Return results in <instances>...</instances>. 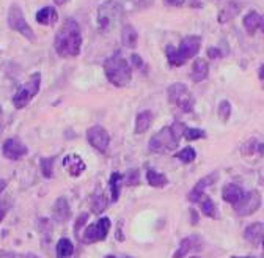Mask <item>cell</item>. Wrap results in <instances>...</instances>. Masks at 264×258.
Segmentation results:
<instances>
[{
    "label": "cell",
    "mask_w": 264,
    "mask_h": 258,
    "mask_svg": "<svg viewBox=\"0 0 264 258\" xmlns=\"http://www.w3.org/2000/svg\"><path fill=\"white\" fill-rule=\"evenodd\" d=\"M259 30L264 33V16H261V21H259Z\"/></svg>",
    "instance_id": "f6af8a7d"
},
{
    "label": "cell",
    "mask_w": 264,
    "mask_h": 258,
    "mask_svg": "<svg viewBox=\"0 0 264 258\" xmlns=\"http://www.w3.org/2000/svg\"><path fill=\"white\" fill-rule=\"evenodd\" d=\"M259 79L261 80H264V63L261 65V68H259Z\"/></svg>",
    "instance_id": "ee69618b"
},
{
    "label": "cell",
    "mask_w": 264,
    "mask_h": 258,
    "mask_svg": "<svg viewBox=\"0 0 264 258\" xmlns=\"http://www.w3.org/2000/svg\"><path fill=\"white\" fill-rule=\"evenodd\" d=\"M261 206V194L258 191H248L244 198L237 205H234V211L239 216H250Z\"/></svg>",
    "instance_id": "8fae6325"
},
{
    "label": "cell",
    "mask_w": 264,
    "mask_h": 258,
    "mask_svg": "<svg viewBox=\"0 0 264 258\" xmlns=\"http://www.w3.org/2000/svg\"><path fill=\"white\" fill-rule=\"evenodd\" d=\"M8 209H10V203H8L7 200L0 202V222H2V220L5 219V216H7V213H8Z\"/></svg>",
    "instance_id": "8d00e7d4"
},
{
    "label": "cell",
    "mask_w": 264,
    "mask_h": 258,
    "mask_svg": "<svg viewBox=\"0 0 264 258\" xmlns=\"http://www.w3.org/2000/svg\"><path fill=\"white\" fill-rule=\"evenodd\" d=\"M124 258H132V256H124Z\"/></svg>",
    "instance_id": "816d5d0a"
},
{
    "label": "cell",
    "mask_w": 264,
    "mask_h": 258,
    "mask_svg": "<svg viewBox=\"0 0 264 258\" xmlns=\"http://www.w3.org/2000/svg\"><path fill=\"white\" fill-rule=\"evenodd\" d=\"M54 48H55V52L63 58L77 57L80 54L82 33H80V27L77 24V21L66 19L63 22L62 27L58 29L55 35Z\"/></svg>",
    "instance_id": "6da1fadb"
},
{
    "label": "cell",
    "mask_w": 264,
    "mask_h": 258,
    "mask_svg": "<svg viewBox=\"0 0 264 258\" xmlns=\"http://www.w3.org/2000/svg\"><path fill=\"white\" fill-rule=\"evenodd\" d=\"M8 26L11 30H15L18 33H21L24 38H27L29 41L35 43L37 41V37L32 30V27L27 24L26 16H24V11L19 5L13 4L8 10Z\"/></svg>",
    "instance_id": "ba28073f"
},
{
    "label": "cell",
    "mask_w": 264,
    "mask_h": 258,
    "mask_svg": "<svg viewBox=\"0 0 264 258\" xmlns=\"http://www.w3.org/2000/svg\"><path fill=\"white\" fill-rule=\"evenodd\" d=\"M121 180H123V175L113 172L112 177L109 180V186H110V192H112V202H118L119 198V192H121Z\"/></svg>",
    "instance_id": "d4e9b609"
},
{
    "label": "cell",
    "mask_w": 264,
    "mask_h": 258,
    "mask_svg": "<svg viewBox=\"0 0 264 258\" xmlns=\"http://www.w3.org/2000/svg\"><path fill=\"white\" fill-rule=\"evenodd\" d=\"M206 54H208L209 58H219V57H222V52L219 49H215V48H209Z\"/></svg>",
    "instance_id": "f35d334b"
},
{
    "label": "cell",
    "mask_w": 264,
    "mask_h": 258,
    "mask_svg": "<svg viewBox=\"0 0 264 258\" xmlns=\"http://www.w3.org/2000/svg\"><path fill=\"white\" fill-rule=\"evenodd\" d=\"M198 203H200V208L203 211V214H205L206 217H211V219L217 217V213H215V205H214V202L211 200L209 197L203 195V198H201Z\"/></svg>",
    "instance_id": "83f0119b"
},
{
    "label": "cell",
    "mask_w": 264,
    "mask_h": 258,
    "mask_svg": "<svg viewBox=\"0 0 264 258\" xmlns=\"http://www.w3.org/2000/svg\"><path fill=\"white\" fill-rule=\"evenodd\" d=\"M209 74V66H208V62L203 60V58H197L192 65V73H190V77L194 82H203Z\"/></svg>",
    "instance_id": "d6986e66"
},
{
    "label": "cell",
    "mask_w": 264,
    "mask_h": 258,
    "mask_svg": "<svg viewBox=\"0 0 264 258\" xmlns=\"http://www.w3.org/2000/svg\"><path fill=\"white\" fill-rule=\"evenodd\" d=\"M153 123V113L150 110H143L137 115L136 120V134H145Z\"/></svg>",
    "instance_id": "7402d4cb"
},
{
    "label": "cell",
    "mask_w": 264,
    "mask_h": 258,
    "mask_svg": "<svg viewBox=\"0 0 264 258\" xmlns=\"http://www.w3.org/2000/svg\"><path fill=\"white\" fill-rule=\"evenodd\" d=\"M172 129H173V133H175V136L181 140V137L184 136V133H186V124L184 123H181V121H175L173 124H172Z\"/></svg>",
    "instance_id": "e575fe53"
},
{
    "label": "cell",
    "mask_w": 264,
    "mask_h": 258,
    "mask_svg": "<svg viewBox=\"0 0 264 258\" xmlns=\"http://www.w3.org/2000/svg\"><path fill=\"white\" fill-rule=\"evenodd\" d=\"M26 258H38V256L33 255V253H29V255H26Z\"/></svg>",
    "instance_id": "bcb514c9"
},
{
    "label": "cell",
    "mask_w": 264,
    "mask_h": 258,
    "mask_svg": "<svg viewBox=\"0 0 264 258\" xmlns=\"http://www.w3.org/2000/svg\"><path fill=\"white\" fill-rule=\"evenodd\" d=\"M130 60H132V65H134V66H137V68H143V62H142L140 55H137V54H132Z\"/></svg>",
    "instance_id": "74e56055"
},
{
    "label": "cell",
    "mask_w": 264,
    "mask_h": 258,
    "mask_svg": "<svg viewBox=\"0 0 264 258\" xmlns=\"http://www.w3.org/2000/svg\"><path fill=\"white\" fill-rule=\"evenodd\" d=\"M52 216H54V220L60 222V224H63V222H66L71 217V208L65 197H60L55 200L52 208Z\"/></svg>",
    "instance_id": "5bb4252c"
},
{
    "label": "cell",
    "mask_w": 264,
    "mask_h": 258,
    "mask_svg": "<svg viewBox=\"0 0 264 258\" xmlns=\"http://www.w3.org/2000/svg\"><path fill=\"white\" fill-rule=\"evenodd\" d=\"M244 195H245L244 189L237 184H226L223 187V191H222V198L226 203H231L233 206L241 202L244 198Z\"/></svg>",
    "instance_id": "e0dca14e"
},
{
    "label": "cell",
    "mask_w": 264,
    "mask_h": 258,
    "mask_svg": "<svg viewBox=\"0 0 264 258\" xmlns=\"http://www.w3.org/2000/svg\"><path fill=\"white\" fill-rule=\"evenodd\" d=\"M262 249H264V239H262Z\"/></svg>",
    "instance_id": "681fc988"
},
{
    "label": "cell",
    "mask_w": 264,
    "mask_h": 258,
    "mask_svg": "<svg viewBox=\"0 0 264 258\" xmlns=\"http://www.w3.org/2000/svg\"><path fill=\"white\" fill-rule=\"evenodd\" d=\"M58 19V13L54 7H44L37 13V22L41 26H54Z\"/></svg>",
    "instance_id": "ffe728a7"
},
{
    "label": "cell",
    "mask_w": 264,
    "mask_h": 258,
    "mask_svg": "<svg viewBox=\"0 0 264 258\" xmlns=\"http://www.w3.org/2000/svg\"><path fill=\"white\" fill-rule=\"evenodd\" d=\"M244 238L250 242L256 245L264 239V224L262 222H255V224H250L245 231H244Z\"/></svg>",
    "instance_id": "ac0fdd59"
},
{
    "label": "cell",
    "mask_w": 264,
    "mask_h": 258,
    "mask_svg": "<svg viewBox=\"0 0 264 258\" xmlns=\"http://www.w3.org/2000/svg\"><path fill=\"white\" fill-rule=\"evenodd\" d=\"M184 2L186 0H165V4L170 5V7H183Z\"/></svg>",
    "instance_id": "ab89813d"
},
{
    "label": "cell",
    "mask_w": 264,
    "mask_h": 258,
    "mask_svg": "<svg viewBox=\"0 0 264 258\" xmlns=\"http://www.w3.org/2000/svg\"><path fill=\"white\" fill-rule=\"evenodd\" d=\"M231 258H253V256H231Z\"/></svg>",
    "instance_id": "7dc6e473"
},
{
    "label": "cell",
    "mask_w": 264,
    "mask_h": 258,
    "mask_svg": "<svg viewBox=\"0 0 264 258\" xmlns=\"http://www.w3.org/2000/svg\"><path fill=\"white\" fill-rule=\"evenodd\" d=\"M87 220H88V214H87V213L79 216V219H77V222H76V227H74V231H76V234H77V238H79V230H80V227H82L83 224H85Z\"/></svg>",
    "instance_id": "d590c367"
},
{
    "label": "cell",
    "mask_w": 264,
    "mask_h": 258,
    "mask_svg": "<svg viewBox=\"0 0 264 258\" xmlns=\"http://www.w3.org/2000/svg\"><path fill=\"white\" fill-rule=\"evenodd\" d=\"M147 180H148V184L153 187H165L167 183H169V178H167L164 173H159L156 170L147 172Z\"/></svg>",
    "instance_id": "4316f807"
},
{
    "label": "cell",
    "mask_w": 264,
    "mask_h": 258,
    "mask_svg": "<svg viewBox=\"0 0 264 258\" xmlns=\"http://www.w3.org/2000/svg\"><path fill=\"white\" fill-rule=\"evenodd\" d=\"M175 158L179 159L181 162L184 164H190V162H194L195 158H197V151L192 148V147H186L183 148L181 151H178V153H175Z\"/></svg>",
    "instance_id": "f1b7e54d"
},
{
    "label": "cell",
    "mask_w": 264,
    "mask_h": 258,
    "mask_svg": "<svg viewBox=\"0 0 264 258\" xmlns=\"http://www.w3.org/2000/svg\"><path fill=\"white\" fill-rule=\"evenodd\" d=\"M107 205H109V202H107V198H105L102 194H98V195H94V198H93L91 209H93L94 214H101L102 211L107 208Z\"/></svg>",
    "instance_id": "4dcf8cb0"
},
{
    "label": "cell",
    "mask_w": 264,
    "mask_h": 258,
    "mask_svg": "<svg viewBox=\"0 0 264 258\" xmlns=\"http://www.w3.org/2000/svg\"><path fill=\"white\" fill-rule=\"evenodd\" d=\"M190 258H200V256H190Z\"/></svg>",
    "instance_id": "f907efd6"
},
{
    "label": "cell",
    "mask_w": 264,
    "mask_h": 258,
    "mask_svg": "<svg viewBox=\"0 0 264 258\" xmlns=\"http://www.w3.org/2000/svg\"><path fill=\"white\" fill-rule=\"evenodd\" d=\"M217 180H219V173H217V172L208 173L206 177H203V178L195 184L194 189H192V191L189 192V195H187L189 202H192V203H198V202L201 200V198H203V192H205L206 187L212 186Z\"/></svg>",
    "instance_id": "4fadbf2b"
},
{
    "label": "cell",
    "mask_w": 264,
    "mask_h": 258,
    "mask_svg": "<svg viewBox=\"0 0 264 258\" xmlns=\"http://www.w3.org/2000/svg\"><path fill=\"white\" fill-rule=\"evenodd\" d=\"M54 158H43L40 161V169L44 178H52L54 177Z\"/></svg>",
    "instance_id": "f546056e"
},
{
    "label": "cell",
    "mask_w": 264,
    "mask_h": 258,
    "mask_svg": "<svg viewBox=\"0 0 264 258\" xmlns=\"http://www.w3.org/2000/svg\"><path fill=\"white\" fill-rule=\"evenodd\" d=\"M68 2V0H54V4L55 5H58V7H62V5H65Z\"/></svg>",
    "instance_id": "7bdbcfd3"
},
{
    "label": "cell",
    "mask_w": 264,
    "mask_h": 258,
    "mask_svg": "<svg viewBox=\"0 0 264 258\" xmlns=\"http://www.w3.org/2000/svg\"><path fill=\"white\" fill-rule=\"evenodd\" d=\"M179 147V139L175 136L172 126H165L161 131L153 136L150 140V151L153 153H165V151H173Z\"/></svg>",
    "instance_id": "5b68a950"
},
{
    "label": "cell",
    "mask_w": 264,
    "mask_h": 258,
    "mask_svg": "<svg viewBox=\"0 0 264 258\" xmlns=\"http://www.w3.org/2000/svg\"><path fill=\"white\" fill-rule=\"evenodd\" d=\"M104 73L107 80L115 87H126L132 79V68L119 52H115L107 58L104 63Z\"/></svg>",
    "instance_id": "7a4b0ae2"
},
{
    "label": "cell",
    "mask_w": 264,
    "mask_h": 258,
    "mask_svg": "<svg viewBox=\"0 0 264 258\" xmlns=\"http://www.w3.org/2000/svg\"><path fill=\"white\" fill-rule=\"evenodd\" d=\"M239 10H241V5H239L237 2H228L223 10H220V13H219V22L220 24H225V22H228L230 19H233L237 13H239Z\"/></svg>",
    "instance_id": "cb8c5ba5"
},
{
    "label": "cell",
    "mask_w": 264,
    "mask_h": 258,
    "mask_svg": "<svg viewBox=\"0 0 264 258\" xmlns=\"http://www.w3.org/2000/svg\"><path fill=\"white\" fill-rule=\"evenodd\" d=\"M2 155L10 161H18L27 155V147L19 139H7L2 147Z\"/></svg>",
    "instance_id": "7c38bea8"
},
{
    "label": "cell",
    "mask_w": 264,
    "mask_h": 258,
    "mask_svg": "<svg viewBox=\"0 0 264 258\" xmlns=\"http://www.w3.org/2000/svg\"><path fill=\"white\" fill-rule=\"evenodd\" d=\"M259 21H261V16L256 11H250V13L244 18V27L248 32V35H255L256 29L259 27Z\"/></svg>",
    "instance_id": "484cf974"
},
{
    "label": "cell",
    "mask_w": 264,
    "mask_h": 258,
    "mask_svg": "<svg viewBox=\"0 0 264 258\" xmlns=\"http://www.w3.org/2000/svg\"><path fill=\"white\" fill-rule=\"evenodd\" d=\"M63 166L65 169L69 172L71 177H80L82 172L87 169L85 162H83V159L77 155H68L65 159H63Z\"/></svg>",
    "instance_id": "2e32d148"
},
{
    "label": "cell",
    "mask_w": 264,
    "mask_h": 258,
    "mask_svg": "<svg viewBox=\"0 0 264 258\" xmlns=\"http://www.w3.org/2000/svg\"><path fill=\"white\" fill-rule=\"evenodd\" d=\"M121 43H123L124 48H130V49L137 48L139 35H137V30L132 26H124L123 27V30H121Z\"/></svg>",
    "instance_id": "44dd1931"
},
{
    "label": "cell",
    "mask_w": 264,
    "mask_h": 258,
    "mask_svg": "<svg viewBox=\"0 0 264 258\" xmlns=\"http://www.w3.org/2000/svg\"><path fill=\"white\" fill-rule=\"evenodd\" d=\"M5 189H7V181L5 180H0V194H2Z\"/></svg>",
    "instance_id": "b9f144b4"
},
{
    "label": "cell",
    "mask_w": 264,
    "mask_h": 258,
    "mask_svg": "<svg viewBox=\"0 0 264 258\" xmlns=\"http://www.w3.org/2000/svg\"><path fill=\"white\" fill-rule=\"evenodd\" d=\"M105 258H116V256H115V255H107Z\"/></svg>",
    "instance_id": "c3c4849f"
},
{
    "label": "cell",
    "mask_w": 264,
    "mask_h": 258,
    "mask_svg": "<svg viewBox=\"0 0 264 258\" xmlns=\"http://www.w3.org/2000/svg\"><path fill=\"white\" fill-rule=\"evenodd\" d=\"M110 219L109 217H101L96 224H91L85 233H83V242L87 244H93V242H99L104 241L107 238L110 230Z\"/></svg>",
    "instance_id": "9c48e42d"
},
{
    "label": "cell",
    "mask_w": 264,
    "mask_h": 258,
    "mask_svg": "<svg viewBox=\"0 0 264 258\" xmlns=\"http://www.w3.org/2000/svg\"><path fill=\"white\" fill-rule=\"evenodd\" d=\"M190 216H192V224H197L198 222V214H197V211L195 209H190Z\"/></svg>",
    "instance_id": "60d3db41"
},
{
    "label": "cell",
    "mask_w": 264,
    "mask_h": 258,
    "mask_svg": "<svg viewBox=\"0 0 264 258\" xmlns=\"http://www.w3.org/2000/svg\"><path fill=\"white\" fill-rule=\"evenodd\" d=\"M87 140L94 150H98L99 153H105L110 144V136L102 126H91L87 131Z\"/></svg>",
    "instance_id": "30bf717a"
},
{
    "label": "cell",
    "mask_w": 264,
    "mask_h": 258,
    "mask_svg": "<svg viewBox=\"0 0 264 258\" xmlns=\"http://www.w3.org/2000/svg\"><path fill=\"white\" fill-rule=\"evenodd\" d=\"M167 96H169V102L175 104L178 109H181L183 112H192L195 105V98L192 96V93L187 90L184 84H176L170 85L167 90Z\"/></svg>",
    "instance_id": "52a82bcc"
},
{
    "label": "cell",
    "mask_w": 264,
    "mask_h": 258,
    "mask_svg": "<svg viewBox=\"0 0 264 258\" xmlns=\"http://www.w3.org/2000/svg\"><path fill=\"white\" fill-rule=\"evenodd\" d=\"M201 249V241L200 238L197 236V234H192V236H187L181 241V244H179L178 250L175 252L173 258H183L186 256L190 250H200Z\"/></svg>",
    "instance_id": "9a60e30c"
},
{
    "label": "cell",
    "mask_w": 264,
    "mask_h": 258,
    "mask_svg": "<svg viewBox=\"0 0 264 258\" xmlns=\"http://www.w3.org/2000/svg\"><path fill=\"white\" fill-rule=\"evenodd\" d=\"M201 48V38L195 37V35H189V37L183 38V41L179 43V48H173V46H167L165 54L167 60L172 66H183L187 60L194 58Z\"/></svg>",
    "instance_id": "3957f363"
},
{
    "label": "cell",
    "mask_w": 264,
    "mask_h": 258,
    "mask_svg": "<svg viewBox=\"0 0 264 258\" xmlns=\"http://www.w3.org/2000/svg\"><path fill=\"white\" fill-rule=\"evenodd\" d=\"M124 184L126 186H139L140 184V172L137 169H130L124 175Z\"/></svg>",
    "instance_id": "1f68e13d"
},
{
    "label": "cell",
    "mask_w": 264,
    "mask_h": 258,
    "mask_svg": "<svg viewBox=\"0 0 264 258\" xmlns=\"http://www.w3.org/2000/svg\"><path fill=\"white\" fill-rule=\"evenodd\" d=\"M74 253V244L68 238L58 239L57 247H55V255L57 258H71Z\"/></svg>",
    "instance_id": "603a6c76"
},
{
    "label": "cell",
    "mask_w": 264,
    "mask_h": 258,
    "mask_svg": "<svg viewBox=\"0 0 264 258\" xmlns=\"http://www.w3.org/2000/svg\"><path fill=\"white\" fill-rule=\"evenodd\" d=\"M121 16H123V8L116 2V0H109V2L102 4L98 10L99 29L104 30V32L110 30L116 22L121 19Z\"/></svg>",
    "instance_id": "8992f818"
},
{
    "label": "cell",
    "mask_w": 264,
    "mask_h": 258,
    "mask_svg": "<svg viewBox=\"0 0 264 258\" xmlns=\"http://www.w3.org/2000/svg\"><path fill=\"white\" fill-rule=\"evenodd\" d=\"M184 137H186L187 140H198V139H205V137H206V133L203 131V129L187 127L186 133H184Z\"/></svg>",
    "instance_id": "836d02e7"
},
{
    "label": "cell",
    "mask_w": 264,
    "mask_h": 258,
    "mask_svg": "<svg viewBox=\"0 0 264 258\" xmlns=\"http://www.w3.org/2000/svg\"><path fill=\"white\" fill-rule=\"evenodd\" d=\"M230 116H231V104L228 101H222L219 104V118L223 123H226L228 120H230Z\"/></svg>",
    "instance_id": "d6a6232c"
},
{
    "label": "cell",
    "mask_w": 264,
    "mask_h": 258,
    "mask_svg": "<svg viewBox=\"0 0 264 258\" xmlns=\"http://www.w3.org/2000/svg\"><path fill=\"white\" fill-rule=\"evenodd\" d=\"M41 85V73H33L30 79L24 84L13 96V105L16 109H24L26 105L38 95Z\"/></svg>",
    "instance_id": "277c9868"
}]
</instances>
